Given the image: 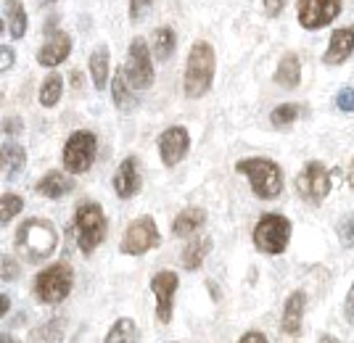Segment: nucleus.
Instances as JSON below:
<instances>
[{"instance_id": "nucleus-1", "label": "nucleus", "mask_w": 354, "mask_h": 343, "mask_svg": "<svg viewBox=\"0 0 354 343\" xmlns=\"http://www.w3.org/2000/svg\"><path fill=\"white\" fill-rule=\"evenodd\" d=\"M16 251L24 256V262L30 264H40L48 256L56 254V246H59V233H56V224L50 219H40V217H32L19 224L14 235Z\"/></svg>"}, {"instance_id": "nucleus-2", "label": "nucleus", "mask_w": 354, "mask_h": 343, "mask_svg": "<svg viewBox=\"0 0 354 343\" xmlns=\"http://www.w3.org/2000/svg\"><path fill=\"white\" fill-rule=\"evenodd\" d=\"M214 69H217V56L214 48L207 40H198L191 45L188 50V61H185V75H183V90L188 98H204L212 82H214Z\"/></svg>"}, {"instance_id": "nucleus-3", "label": "nucleus", "mask_w": 354, "mask_h": 343, "mask_svg": "<svg viewBox=\"0 0 354 343\" xmlns=\"http://www.w3.org/2000/svg\"><path fill=\"white\" fill-rule=\"evenodd\" d=\"M236 172L249 179L254 195L262 201H272L283 193V172L272 159H241Z\"/></svg>"}, {"instance_id": "nucleus-4", "label": "nucleus", "mask_w": 354, "mask_h": 343, "mask_svg": "<svg viewBox=\"0 0 354 343\" xmlns=\"http://www.w3.org/2000/svg\"><path fill=\"white\" fill-rule=\"evenodd\" d=\"M109 230V219H106L104 209L95 201H85L74 211V235H77V246L85 256H90L106 238Z\"/></svg>"}, {"instance_id": "nucleus-5", "label": "nucleus", "mask_w": 354, "mask_h": 343, "mask_svg": "<svg viewBox=\"0 0 354 343\" xmlns=\"http://www.w3.org/2000/svg\"><path fill=\"white\" fill-rule=\"evenodd\" d=\"M74 288V272L66 262H59V264H50L45 267L37 277H35V296L40 304H61L72 293Z\"/></svg>"}, {"instance_id": "nucleus-6", "label": "nucleus", "mask_w": 354, "mask_h": 343, "mask_svg": "<svg viewBox=\"0 0 354 343\" xmlns=\"http://www.w3.org/2000/svg\"><path fill=\"white\" fill-rule=\"evenodd\" d=\"M98 156V137L90 130H77L66 137V146H64V153H61V161H64V169L69 175H85L93 161Z\"/></svg>"}, {"instance_id": "nucleus-7", "label": "nucleus", "mask_w": 354, "mask_h": 343, "mask_svg": "<svg viewBox=\"0 0 354 343\" xmlns=\"http://www.w3.org/2000/svg\"><path fill=\"white\" fill-rule=\"evenodd\" d=\"M254 246L267 256L283 254L291 240V222L283 214H265L254 227Z\"/></svg>"}, {"instance_id": "nucleus-8", "label": "nucleus", "mask_w": 354, "mask_h": 343, "mask_svg": "<svg viewBox=\"0 0 354 343\" xmlns=\"http://www.w3.org/2000/svg\"><path fill=\"white\" fill-rule=\"evenodd\" d=\"M159 246H162V235H159L156 222L151 217H138L127 224L122 243H119V251L124 256H143Z\"/></svg>"}, {"instance_id": "nucleus-9", "label": "nucleus", "mask_w": 354, "mask_h": 343, "mask_svg": "<svg viewBox=\"0 0 354 343\" xmlns=\"http://www.w3.org/2000/svg\"><path fill=\"white\" fill-rule=\"evenodd\" d=\"M296 193L304 204H323L328 193H330V172L325 169V164L320 161H307L304 169L296 177Z\"/></svg>"}, {"instance_id": "nucleus-10", "label": "nucleus", "mask_w": 354, "mask_h": 343, "mask_svg": "<svg viewBox=\"0 0 354 343\" xmlns=\"http://www.w3.org/2000/svg\"><path fill=\"white\" fill-rule=\"evenodd\" d=\"M124 75L135 90H146L153 85V63H151V50L143 37H135L127 48V63Z\"/></svg>"}, {"instance_id": "nucleus-11", "label": "nucleus", "mask_w": 354, "mask_h": 343, "mask_svg": "<svg viewBox=\"0 0 354 343\" xmlns=\"http://www.w3.org/2000/svg\"><path fill=\"white\" fill-rule=\"evenodd\" d=\"M177 285H180V277H177V272H172V269H162V272H156L151 277V293L156 299V320L162 325L172 322Z\"/></svg>"}, {"instance_id": "nucleus-12", "label": "nucleus", "mask_w": 354, "mask_h": 343, "mask_svg": "<svg viewBox=\"0 0 354 343\" xmlns=\"http://www.w3.org/2000/svg\"><path fill=\"white\" fill-rule=\"evenodd\" d=\"M296 14L304 30H323L341 14V0H299Z\"/></svg>"}, {"instance_id": "nucleus-13", "label": "nucleus", "mask_w": 354, "mask_h": 343, "mask_svg": "<svg viewBox=\"0 0 354 343\" xmlns=\"http://www.w3.org/2000/svg\"><path fill=\"white\" fill-rule=\"evenodd\" d=\"M159 156H162L164 166H177L191 150V135L185 127H167L162 135H159Z\"/></svg>"}, {"instance_id": "nucleus-14", "label": "nucleus", "mask_w": 354, "mask_h": 343, "mask_svg": "<svg viewBox=\"0 0 354 343\" xmlns=\"http://www.w3.org/2000/svg\"><path fill=\"white\" fill-rule=\"evenodd\" d=\"M111 185H114L117 198H122V201H130L133 195H138L140 185H143V177H140V164H138L135 156H127V159L119 164L117 175L111 179Z\"/></svg>"}, {"instance_id": "nucleus-15", "label": "nucleus", "mask_w": 354, "mask_h": 343, "mask_svg": "<svg viewBox=\"0 0 354 343\" xmlns=\"http://www.w3.org/2000/svg\"><path fill=\"white\" fill-rule=\"evenodd\" d=\"M72 53V37L66 32H53L50 40L37 50V63L40 66H59L61 61Z\"/></svg>"}, {"instance_id": "nucleus-16", "label": "nucleus", "mask_w": 354, "mask_h": 343, "mask_svg": "<svg viewBox=\"0 0 354 343\" xmlns=\"http://www.w3.org/2000/svg\"><path fill=\"white\" fill-rule=\"evenodd\" d=\"M304 306H307V293H304V291H296V293H291V299L286 301V306H283V320H281V330L286 335L296 338V335L301 333Z\"/></svg>"}, {"instance_id": "nucleus-17", "label": "nucleus", "mask_w": 354, "mask_h": 343, "mask_svg": "<svg viewBox=\"0 0 354 343\" xmlns=\"http://www.w3.org/2000/svg\"><path fill=\"white\" fill-rule=\"evenodd\" d=\"M354 53V27L352 30H336L328 40V50H325L323 61L328 66H339Z\"/></svg>"}, {"instance_id": "nucleus-18", "label": "nucleus", "mask_w": 354, "mask_h": 343, "mask_svg": "<svg viewBox=\"0 0 354 343\" xmlns=\"http://www.w3.org/2000/svg\"><path fill=\"white\" fill-rule=\"evenodd\" d=\"M37 193L45 195V198H53V201H59L64 195H69L74 190V179L69 177V172L64 175L59 169H53V172H48L45 177L37 179Z\"/></svg>"}, {"instance_id": "nucleus-19", "label": "nucleus", "mask_w": 354, "mask_h": 343, "mask_svg": "<svg viewBox=\"0 0 354 343\" xmlns=\"http://www.w3.org/2000/svg\"><path fill=\"white\" fill-rule=\"evenodd\" d=\"M207 222V211L198 209V206H191V209H183L172 219V235L175 238H193L201 227Z\"/></svg>"}, {"instance_id": "nucleus-20", "label": "nucleus", "mask_w": 354, "mask_h": 343, "mask_svg": "<svg viewBox=\"0 0 354 343\" xmlns=\"http://www.w3.org/2000/svg\"><path fill=\"white\" fill-rule=\"evenodd\" d=\"M275 82L283 90L299 88V82H301V61H299L296 53H286L283 56V61L278 63V69H275Z\"/></svg>"}, {"instance_id": "nucleus-21", "label": "nucleus", "mask_w": 354, "mask_h": 343, "mask_svg": "<svg viewBox=\"0 0 354 343\" xmlns=\"http://www.w3.org/2000/svg\"><path fill=\"white\" fill-rule=\"evenodd\" d=\"M0 159H3V175H6V179H16L19 172L27 164V153H24V148H21L19 143H14V140L3 143Z\"/></svg>"}, {"instance_id": "nucleus-22", "label": "nucleus", "mask_w": 354, "mask_h": 343, "mask_svg": "<svg viewBox=\"0 0 354 343\" xmlns=\"http://www.w3.org/2000/svg\"><path fill=\"white\" fill-rule=\"evenodd\" d=\"M109 48L106 45H98L93 53H90V61H88V69H90V77H93V85L95 90H106L109 85Z\"/></svg>"}, {"instance_id": "nucleus-23", "label": "nucleus", "mask_w": 354, "mask_h": 343, "mask_svg": "<svg viewBox=\"0 0 354 343\" xmlns=\"http://www.w3.org/2000/svg\"><path fill=\"white\" fill-rule=\"evenodd\" d=\"M209 248H212V238L209 235H193V240L185 246V251H183V267L185 269H198L204 264V259H207Z\"/></svg>"}, {"instance_id": "nucleus-24", "label": "nucleus", "mask_w": 354, "mask_h": 343, "mask_svg": "<svg viewBox=\"0 0 354 343\" xmlns=\"http://www.w3.org/2000/svg\"><path fill=\"white\" fill-rule=\"evenodd\" d=\"M111 95H114V104H117L119 111H130V108L135 106L133 85L127 82L124 69H119L117 75H114V82H111Z\"/></svg>"}, {"instance_id": "nucleus-25", "label": "nucleus", "mask_w": 354, "mask_h": 343, "mask_svg": "<svg viewBox=\"0 0 354 343\" xmlns=\"http://www.w3.org/2000/svg\"><path fill=\"white\" fill-rule=\"evenodd\" d=\"M6 19H8V32L14 40H21L27 32V11L19 0H6Z\"/></svg>"}, {"instance_id": "nucleus-26", "label": "nucleus", "mask_w": 354, "mask_h": 343, "mask_svg": "<svg viewBox=\"0 0 354 343\" xmlns=\"http://www.w3.org/2000/svg\"><path fill=\"white\" fill-rule=\"evenodd\" d=\"M61 92H64V79L61 75H50L43 79V85H40V106L43 108H53V106L59 104Z\"/></svg>"}, {"instance_id": "nucleus-27", "label": "nucleus", "mask_w": 354, "mask_h": 343, "mask_svg": "<svg viewBox=\"0 0 354 343\" xmlns=\"http://www.w3.org/2000/svg\"><path fill=\"white\" fill-rule=\"evenodd\" d=\"M177 48V35L169 27H159L153 32V53L159 61H167Z\"/></svg>"}, {"instance_id": "nucleus-28", "label": "nucleus", "mask_w": 354, "mask_h": 343, "mask_svg": "<svg viewBox=\"0 0 354 343\" xmlns=\"http://www.w3.org/2000/svg\"><path fill=\"white\" fill-rule=\"evenodd\" d=\"M106 343H130L138 341V325H135L130 317H122L114 322V328L106 333Z\"/></svg>"}, {"instance_id": "nucleus-29", "label": "nucleus", "mask_w": 354, "mask_h": 343, "mask_svg": "<svg viewBox=\"0 0 354 343\" xmlns=\"http://www.w3.org/2000/svg\"><path fill=\"white\" fill-rule=\"evenodd\" d=\"M21 209H24V201H21L16 193H6L3 195V201H0V222L8 224Z\"/></svg>"}, {"instance_id": "nucleus-30", "label": "nucleus", "mask_w": 354, "mask_h": 343, "mask_svg": "<svg viewBox=\"0 0 354 343\" xmlns=\"http://www.w3.org/2000/svg\"><path fill=\"white\" fill-rule=\"evenodd\" d=\"M296 117H299V106L296 104H283L278 108H272V114H270V121L275 124V127H288V124H294Z\"/></svg>"}, {"instance_id": "nucleus-31", "label": "nucleus", "mask_w": 354, "mask_h": 343, "mask_svg": "<svg viewBox=\"0 0 354 343\" xmlns=\"http://www.w3.org/2000/svg\"><path fill=\"white\" fill-rule=\"evenodd\" d=\"M61 328H64V322L53 320L50 325H43V328L35 330L32 333V341H56V338H61Z\"/></svg>"}, {"instance_id": "nucleus-32", "label": "nucleus", "mask_w": 354, "mask_h": 343, "mask_svg": "<svg viewBox=\"0 0 354 343\" xmlns=\"http://www.w3.org/2000/svg\"><path fill=\"white\" fill-rule=\"evenodd\" d=\"M339 238L344 248H354V214L339 224Z\"/></svg>"}, {"instance_id": "nucleus-33", "label": "nucleus", "mask_w": 354, "mask_h": 343, "mask_svg": "<svg viewBox=\"0 0 354 343\" xmlns=\"http://www.w3.org/2000/svg\"><path fill=\"white\" fill-rule=\"evenodd\" d=\"M153 6V0H130V21H143L146 11Z\"/></svg>"}, {"instance_id": "nucleus-34", "label": "nucleus", "mask_w": 354, "mask_h": 343, "mask_svg": "<svg viewBox=\"0 0 354 343\" xmlns=\"http://www.w3.org/2000/svg\"><path fill=\"white\" fill-rule=\"evenodd\" d=\"M0 269H3L0 275H3V280H6V283H11V280L19 277V264H16L14 256H3V267Z\"/></svg>"}, {"instance_id": "nucleus-35", "label": "nucleus", "mask_w": 354, "mask_h": 343, "mask_svg": "<svg viewBox=\"0 0 354 343\" xmlns=\"http://www.w3.org/2000/svg\"><path fill=\"white\" fill-rule=\"evenodd\" d=\"M336 106L341 111H354V88H344L336 95Z\"/></svg>"}, {"instance_id": "nucleus-36", "label": "nucleus", "mask_w": 354, "mask_h": 343, "mask_svg": "<svg viewBox=\"0 0 354 343\" xmlns=\"http://www.w3.org/2000/svg\"><path fill=\"white\" fill-rule=\"evenodd\" d=\"M344 317H346V322L354 328V283L349 288V293H346V301H344Z\"/></svg>"}, {"instance_id": "nucleus-37", "label": "nucleus", "mask_w": 354, "mask_h": 343, "mask_svg": "<svg viewBox=\"0 0 354 343\" xmlns=\"http://www.w3.org/2000/svg\"><path fill=\"white\" fill-rule=\"evenodd\" d=\"M11 66H14V48L6 45V48L0 50V69L6 72V69H11Z\"/></svg>"}, {"instance_id": "nucleus-38", "label": "nucleus", "mask_w": 354, "mask_h": 343, "mask_svg": "<svg viewBox=\"0 0 354 343\" xmlns=\"http://www.w3.org/2000/svg\"><path fill=\"white\" fill-rule=\"evenodd\" d=\"M265 3V14L267 16H278L286 8V0H262Z\"/></svg>"}, {"instance_id": "nucleus-39", "label": "nucleus", "mask_w": 354, "mask_h": 343, "mask_svg": "<svg viewBox=\"0 0 354 343\" xmlns=\"http://www.w3.org/2000/svg\"><path fill=\"white\" fill-rule=\"evenodd\" d=\"M265 343L267 341V335H262V333H259V330H249V333H246V335H241V343Z\"/></svg>"}, {"instance_id": "nucleus-40", "label": "nucleus", "mask_w": 354, "mask_h": 343, "mask_svg": "<svg viewBox=\"0 0 354 343\" xmlns=\"http://www.w3.org/2000/svg\"><path fill=\"white\" fill-rule=\"evenodd\" d=\"M3 130H6L8 135H16L19 130H21V121H19V119H6V127H3Z\"/></svg>"}, {"instance_id": "nucleus-41", "label": "nucleus", "mask_w": 354, "mask_h": 343, "mask_svg": "<svg viewBox=\"0 0 354 343\" xmlns=\"http://www.w3.org/2000/svg\"><path fill=\"white\" fill-rule=\"evenodd\" d=\"M8 309H11V299L3 293V296H0V314L6 317V314H8Z\"/></svg>"}, {"instance_id": "nucleus-42", "label": "nucleus", "mask_w": 354, "mask_h": 343, "mask_svg": "<svg viewBox=\"0 0 354 343\" xmlns=\"http://www.w3.org/2000/svg\"><path fill=\"white\" fill-rule=\"evenodd\" d=\"M349 185L354 188V159H352V166H349Z\"/></svg>"}]
</instances>
